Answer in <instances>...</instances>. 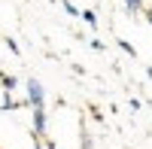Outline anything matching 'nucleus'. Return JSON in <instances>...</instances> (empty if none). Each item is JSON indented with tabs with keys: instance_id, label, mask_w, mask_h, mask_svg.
<instances>
[{
	"instance_id": "nucleus-2",
	"label": "nucleus",
	"mask_w": 152,
	"mask_h": 149,
	"mask_svg": "<svg viewBox=\"0 0 152 149\" xmlns=\"http://www.w3.org/2000/svg\"><path fill=\"white\" fill-rule=\"evenodd\" d=\"M34 137H46V107L34 110Z\"/></svg>"
},
{
	"instance_id": "nucleus-13",
	"label": "nucleus",
	"mask_w": 152,
	"mask_h": 149,
	"mask_svg": "<svg viewBox=\"0 0 152 149\" xmlns=\"http://www.w3.org/2000/svg\"><path fill=\"white\" fill-rule=\"evenodd\" d=\"M146 76H149V79H152V67H146Z\"/></svg>"
},
{
	"instance_id": "nucleus-9",
	"label": "nucleus",
	"mask_w": 152,
	"mask_h": 149,
	"mask_svg": "<svg viewBox=\"0 0 152 149\" xmlns=\"http://www.w3.org/2000/svg\"><path fill=\"white\" fill-rule=\"evenodd\" d=\"M3 43H6V49H9V52H12V55H21V49H18V43H15V40H12V37H6V40H3Z\"/></svg>"
},
{
	"instance_id": "nucleus-4",
	"label": "nucleus",
	"mask_w": 152,
	"mask_h": 149,
	"mask_svg": "<svg viewBox=\"0 0 152 149\" xmlns=\"http://www.w3.org/2000/svg\"><path fill=\"white\" fill-rule=\"evenodd\" d=\"M34 149H55L52 137H34Z\"/></svg>"
},
{
	"instance_id": "nucleus-14",
	"label": "nucleus",
	"mask_w": 152,
	"mask_h": 149,
	"mask_svg": "<svg viewBox=\"0 0 152 149\" xmlns=\"http://www.w3.org/2000/svg\"><path fill=\"white\" fill-rule=\"evenodd\" d=\"M149 110H152V101H149Z\"/></svg>"
},
{
	"instance_id": "nucleus-11",
	"label": "nucleus",
	"mask_w": 152,
	"mask_h": 149,
	"mask_svg": "<svg viewBox=\"0 0 152 149\" xmlns=\"http://www.w3.org/2000/svg\"><path fill=\"white\" fill-rule=\"evenodd\" d=\"M88 43H91V49H97V52H104V49H107V46H104V40H94V37H91Z\"/></svg>"
},
{
	"instance_id": "nucleus-7",
	"label": "nucleus",
	"mask_w": 152,
	"mask_h": 149,
	"mask_svg": "<svg viewBox=\"0 0 152 149\" xmlns=\"http://www.w3.org/2000/svg\"><path fill=\"white\" fill-rule=\"evenodd\" d=\"M61 6H64V9L70 12V15H73V18H82V9H76V6L70 3V0H61Z\"/></svg>"
},
{
	"instance_id": "nucleus-5",
	"label": "nucleus",
	"mask_w": 152,
	"mask_h": 149,
	"mask_svg": "<svg viewBox=\"0 0 152 149\" xmlns=\"http://www.w3.org/2000/svg\"><path fill=\"white\" fill-rule=\"evenodd\" d=\"M82 21L88 24V28H97V15H94V9H85V12H82Z\"/></svg>"
},
{
	"instance_id": "nucleus-8",
	"label": "nucleus",
	"mask_w": 152,
	"mask_h": 149,
	"mask_svg": "<svg viewBox=\"0 0 152 149\" xmlns=\"http://www.w3.org/2000/svg\"><path fill=\"white\" fill-rule=\"evenodd\" d=\"M119 49H122L125 55H131V58H137V49H134V46H131L128 40H119Z\"/></svg>"
},
{
	"instance_id": "nucleus-12",
	"label": "nucleus",
	"mask_w": 152,
	"mask_h": 149,
	"mask_svg": "<svg viewBox=\"0 0 152 149\" xmlns=\"http://www.w3.org/2000/svg\"><path fill=\"white\" fill-rule=\"evenodd\" d=\"M143 12H146V18H149V24H152V3H146V6H143Z\"/></svg>"
},
{
	"instance_id": "nucleus-3",
	"label": "nucleus",
	"mask_w": 152,
	"mask_h": 149,
	"mask_svg": "<svg viewBox=\"0 0 152 149\" xmlns=\"http://www.w3.org/2000/svg\"><path fill=\"white\" fill-rule=\"evenodd\" d=\"M0 85H3V91L12 94V88L18 85V79H15V76H6V73H0Z\"/></svg>"
},
{
	"instance_id": "nucleus-1",
	"label": "nucleus",
	"mask_w": 152,
	"mask_h": 149,
	"mask_svg": "<svg viewBox=\"0 0 152 149\" xmlns=\"http://www.w3.org/2000/svg\"><path fill=\"white\" fill-rule=\"evenodd\" d=\"M24 88H28V104L37 110V107H43V101H46V91H43V85H40V79H28V85H24Z\"/></svg>"
},
{
	"instance_id": "nucleus-10",
	"label": "nucleus",
	"mask_w": 152,
	"mask_h": 149,
	"mask_svg": "<svg viewBox=\"0 0 152 149\" xmlns=\"http://www.w3.org/2000/svg\"><path fill=\"white\" fill-rule=\"evenodd\" d=\"M79 146H82V149H91V146H94V143H91V137H88L85 131H82V137H79Z\"/></svg>"
},
{
	"instance_id": "nucleus-6",
	"label": "nucleus",
	"mask_w": 152,
	"mask_h": 149,
	"mask_svg": "<svg viewBox=\"0 0 152 149\" xmlns=\"http://www.w3.org/2000/svg\"><path fill=\"white\" fill-rule=\"evenodd\" d=\"M125 6H128L131 12H143V6H146V0H125Z\"/></svg>"
}]
</instances>
